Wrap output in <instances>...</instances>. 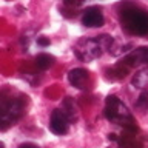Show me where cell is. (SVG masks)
Listing matches in <instances>:
<instances>
[{"label": "cell", "instance_id": "obj_7", "mask_svg": "<svg viewBox=\"0 0 148 148\" xmlns=\"http://www.w3.org/2000/svg\"><path fill=\"white\" fill-rule=\"evenodd\" d=\"M68 80L73 86L83 90V88H86V83L90 80V73L83 68H74L68 74Z\"/></svg>", "mask_w": 148, "mask_h": 148}, {"label": "cell", "instance_id": "obj_5", "mask_svg": "<svg viewBox=\"0 0 148 148\" xmlns=\"http://www.w3.org/2000/svg\"><path fill=\"white\" fill-rule=\"evenodd\" d=\"M49 128L54 134L62 136L68 131L69 128V117L66 116L63 110H54L51 114V120H49Z\"/></svg>", "mask_w": 148, "mask_h": 148}, {"label": "cell", "instance_id": "obj_6", "mask_svg": "<svg viewBox=\"0 0 148 148\" xmlns=\"http://www.w3.org/2000/svg\"><path fill=\"white\" fill-rule=\"evenodd\" d=\"M103 22H105L103 14L97 6L88 8L82 16V25L86 28H99L103 25Z\"/></svg>", "mask_w": 148, "mask_h": 148}, {"label": "cell", "instance_id": "obj_14", "mask_svg": "<svg viewBox=\"0 0 148 148\" xmlns=\"http://www.w3.org/2000/svg\"><path fill=\"white\" fill-rule=\"evenodd\" d=\"M18 148H39V147H37V145H36V143H31V142H26V143H22V145H20V147H18Z\"/></svg>", "mask_w": 148, "mask_h": 148}, {"label": "cell", "instance_id": "obj_11", "mask_svg": "<svg viewBox=\"0 0 148 148\" xmlns=\"http://www.w3.org/2000/svg\"><path fill=\"white\" fill-rule=\"evenodd\" d=\"M136 108L140 110L142 113H147L148 111V92L147 91L140 92V96H139V99L136 102Z\"/></svg>", "mask_w": 148, "mask_h": 148}, {"label": "cell", "instance_id": "obj_12", "mask_svg": "<svg viewBox=\"0 0 148 148\" xmlns=\"http://www.w3.org/2000/svg\"><path fill=\"white\" fill-rule=\"evenodd\" d=\"M65 5H71V6H79V5H82L85 0H63Z\"/></svg>", "mask_w": 148, "mask_h": 148}, {"label": "cell", "instance_id": "obj_2", "mask_svg": "<svg viewBox=\"0 0 148 148\" xmlns=\"http://www.w3.org/2000/svg\"><path fill=\"white\" fill-rule=\"evenodd\" d=\"M120 23L130 34L148 36V12L139 8H127L120 12Z\"/></svg>", "mask_w": 148, "mask_h": 148}, {"label": "cell", "instance_id": "obj_3", "mask_svg": "<svg viewBox=\"0 0 148 148\" xmlns=\"http://www.w3.org/2000/svg\"><path fill=\"white\" fill-rule=\"evenodd\" d=\"M23 113V102L20 99H2V130H6L9 125H14Z\"/></svg>", "mask_w": 148, "mask_h": 148}, {"label": "cell", "instance_id": "obj_10", "mask_svg": "<svg viewBox=\"0 0 148 148\" xmlns=\"http://www.w3.org/2000/svg\"><path fill=\"white\" fill-rule=\"evenodd\" d=\"M54 65V57L49 54H39L36 57V66L39 69H48Z\"/></svg>", "mask_w": 148, "mask_h": 148}, {"label": "cell", "instance_id": "obj_9", "mask_svg": "<svg viewBox=\"0 0 148 148\" xmlns=\"http://www.w3.org/2000/svg\"><path fill=\"white\" fill-rule=\"evenodd\" d=\"M133 85L139 88V90H143V88L148 86V66L140 68L133 76Z\"/></svg>", "mask_w": 148, "mask_h": 148}, {"label": "cell", "instance_id": "obj_1", "mask_svg": "<svg viewBox=\"0 0 148 148\" xmlns=\"http://www.w3.org/2000/svg\"><path fill=\"white\" fill-rule=\"evenodd\" d=\"M105 117L110 122L119 123L125 127L130 131H137V127L134 123V119L128 108L120 102L116 96H108L106 97V106H105Z\"/></svg>", "mask_w": 148, "mask_h": 148}, {"label": "cell", "instance_id": "obj_8", "mask_svg": "<svg viewBox=\"0 0 148 148\" xmlns=\"http://www.w3.org/2000/svg\"><path fill=\"white\" fill-rule=\"evenodd\" d=\"M127 65H142L148 63V46H139V48L133 49L123 60Z\"/></svg>", "mask_w": 148, "mask_h": 148}, {"label": "cell", "instance_id": "obj_4", "mask_svg": "<svg viewBox=\"0 0 148 148\" xmlns=\"http://www.w3.org/2000/svg\"><path fill=\"white\" fill-rule=\"evenodd\" d=\"M74 53L80 60L88 62V60L100 57L103 53V46L100 45L99 39H82L74 46Z\"/></svg>", "mask_w": 148, "mask_h": 148}, {"label": "cell", "instance_id": "obj_13", "mask_svg": "<svg viewBox=\"0 0 148 148\" xmlns=\"http://www.w3.org/2000/svg\"><path fill=\"white\" fill-rule=\"evenodd\" d=\"M37 43H39L40 46H48V45H49V39H45V37H39V39H37Z\"/></svg>", "mask_w": 148, "mask_h": 148}]
</instances>
